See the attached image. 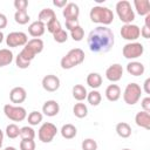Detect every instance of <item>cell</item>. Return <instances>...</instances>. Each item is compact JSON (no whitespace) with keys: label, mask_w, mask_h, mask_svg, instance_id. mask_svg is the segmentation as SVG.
<instances>
[{"label":"cell","mask_w":150,"mask_h":150,"mask_svg":"<svg viewBox=\"0 0 150 150\" xmlns=\"http://www.w3.org/2000/svg\"><path fill=\"white\" fill-rule=\"evenodd\" d=\"M88 47L93 53H107L115 43V36L110 28L107 26H97L88 34Z\"/></svg>","instance_id":"cell-1"},{"label":"cell","mask_w":150,"mask_h":150,"mask_svg":"<svg viewBox=\"0 0 150 150\" xmlns=\"http://www.w3.org/2000/svg\"><path fill=\"white\" fill-rule=\"evenodd\" d=\"M89 18L95 23H100L102 26H108L114 21V13L110 8L97 5L90 9Z\"/></svg>","instance_id":"cell-2"},{"label":"cell","mask_w":150,"mask_h":150,"mask_svg":"<svg viewBox=\"0 0 150 150\" xmlns=\"http://www.w3.org/2000/svg\"><path fill=\"white\" fill-rule=\"evenodd\" d=\"M84 52L81 48L70 49L60 61V66L62 69H71L84 61Z\"/></svg>","instance_id":"cell-3"},{"label":"cell","mask_w":150,"mask_h":150,"mask_svg":"<svg viewBox=\"0 0 150 150\" xmlns=\"http://www.w3.org/2000/svg\"><path fill=\"white\" fill-rule=\"evenodd\" d=\"M116 9V14L118 16V19L124 23H132V21L135 20V12L131 7V4L128 0H121L116 4L115 6Z\"/></svg>","instance_id":"cell-4"},{"label":"cell","mask_w":150,"mask_h":150,"mask_svg":"<svg viewBox=\"0 0 150 150\" xmlns=\"http://www.w3.org/2000/svg\"><path fill=\"white\" fill-rule=\"evenodd\" d=\"M142 88L139 84L135 83V82H130L127 84L124 91H123V100L127 104L129 105H134L136 104L142 95Z\"/></svg>","instance_id":"cell-5"},{"label":"cell","mask_w":150,"mask_h":150,"mask_svg":"<svg viewBox=\"0 0 150 150\" xmlns=\"http://www.w3.org/2000/svg\"><path fill=\"white\" fill-rule=\"evenodd\" d=\"M4 114L7 118H9L13 122H21L27 117L26 109L21 105H14V104H5Z\"/></svg>","instance_id":"cell-6"},{"label":"cell","mask_w":150,"mask_h":150,"mask_svg":"<svg viewBox=\"0 0 150 150\" xmlns=\"http://www.w3.org/2000/svg\"><path fill=\"white\" fill-rule=\"evenodd\" d=\"M143 53H144V46L137 41L128 42L127 45H124V47L122 49L123 56L128 60H135V59L142 56Z\"/></svg>","instance_id":"cell-7"},{"label":"cell","mask_w":150,"mask_h":150,"mask_svg":"<svg viewBox=\"0 0 150 150\" xmlns=\"http://www.w3.org/2000/svg\"><path fill=\"white\" fill-rule=\"evenodd\" d=\"M57 134V128L50 122H45L38 131V137L42 143H50Z\"/></svg>","instance_id":"cell-8"},{"label":"cell","mask_w":150,"mask_h":150,"mask_svg":"<svg viewBox=\"0 0 150 150\" xmlns=\"http://www.w3.org/2000/svg\"><path fill=\"white\" fill-rule=\"evenodd\" d=\"M120 34H121L122 39H124L127 41H130V42H134V41H136L139 38V35H141V28L137 25L127 23V25H123L121 27Z\"/></svg>","instance_id":"cell-9"},{"label":"cell","mask_w":150,"mask_h":150,"mask_svg":"<svg viewBox=\"0 0 150 150\" xmlns=\"http://www.w3.org/2000/svg\"><path fill=\"white\" fill-rule=\"evenodd\" d=\"M27 42H28V38L27 34L23 32H11L6 36V45L12 48L25 47Z\"/></svg>","instance_id":"cell-10"},{"label":"cell","mask_w":150,"mask_h":150,"mask_svg":"<svg viewBox=\"0 0 150 150\" xmlns=\"http://www.w3.org/2000/svg\"><path fill=\"white\" fill-rule=\"evenodd\" d=\"M34 57H35V54L30 52L28 48L23 47L15 57V64L20 69H27L30 66V62L34 60Z\"/></svg>","instance_id":"cell-11"},{"label":"cell","mask_w":150,"mask_h":150,"mask_svg":"<svg viewBox=\"0 0 150 150\" xmlns=\"http://www.w3.org/2000/svg\"><path fill=\"white\" fill-rule=\"evenodd\" d=\"M42 88L46 90V91H49V93H54L59 88H60V79L56 76V75H53V74H49V75H46L43 79H42Z\"/></svg>","instance_id":"cell-12"},{"label":"cell","mask_w":150,"mask_h":150,"mask_svg":"<svg viewBox=\"0 0 150 150\" xmlns=\"http://www.w3.org/2000/svg\"><path fill=\"white\" fill-rule=\"evenodd\" d=\"M123 76V67L120 63H112L105 70V77L110 82H117Z\"/></svg>","instance_id":"cell-13"},{"label":"cell","mask_w":150,"mask_h":150,"mask_svg":"<svg viewBox=\"0 0 150 150\" xmlns=\"http://www.w3.org/2000/svg\"><path fill=\"white\" fill-rule=\"evenodd\" d=\"M62 15L66 20H75L79 19L80 15V8L75 2H68L62 8Z\"/></svg>","instance_id":"cell-14"},{"label":"cell","mask_w":150,"mask_h":150,"mask_svg":"<svg viewBox=\"0 0 150 150\" xmlns=\"http://www.w3.org/2000/svg\"><path fill=\"white\" fill-rule=\"evenodd\" d=\"M27 98V91L23 87H14L9 91V100L12 103L20 104Z\"/></svg>","instance_id":"cell-15"},{"label":"cell","mask_w":150,"mask_h":150,"mask_svg":"<svg viewBox=\"0 0 150 150\" xmlns=\"http://www.w3.org/2000/svg\"><path fill=\"white\" fill-rule=\"evenodd\" d=\"M45 32H46V25L39 20L33 21L28 26V33L34 39H40V36H42L45 34Z\"/></svg>","instance_id":"cell-16"},{"label":"cell","mask_w":150,"mask_h":150,"mask_svg":"<svg viewBox=\"0 0 150 150\" xmlns=\"http://www.w3.org/2000/svg\"><path fill=\"white\" fill-rule=\"evenodd\" d=\"M60 111V104L55 100H48L42 105V112L48 117H54Z\"/></svg>","instance_id":"cell-17"},{"label":"cell","mask_w":150,"mask_h":150,"mask_svg":"<svg viewBox=\"0 0 150 150\" xmlns=\"http://www.w3.org/2000/svg\"><path fill=\"white\" fill-rule=\"evenodd\" d=\"M127 71L132 76H141L145 71V67L142 62L138 61H130L127 64Z\"/></svg>","instance_id":"cell-18"},{"label":"cell","mask_w":150,"mask_h":150,"mask_svg":"<svg viewBox=\"0 0 150 150\" xmlns=\"http://www.w3.org/2000/svg\"><path fill=\"white\" fill-rule=\"evenodd\" d=\"M135 122L138 127H141L145 130H149L150 129V112L143 111V110L137 112L135 116Z\"/></svg>","instance_id":"cell-19"},{"label":"cell","mask_w":150,"mask_h":150,"mask_svg":"<svg viewBox=\"0 0 150 150\" xmlns=\"http://www.w3.org/2000/svg\"><path fill=\"white\" fill-rule=\"evenodd\" d=\"M105 97L108 101L110 102H116L120 100L121 97V88L117 86V84H109L107 88H105Z\"/></svg>","instance_id":"cell-20"},{"label":"cell","mask_w":150,"mask_h":150,"mask_svg":"<svg viewBox=\"0 0 150 150\" xmlns=\"http://www.w3.org/2000/svg\"><path fill=\"white\" fill-rule=\"evenodd\" d=\"M134 6L141 16H145L150 14V2L149 0H134Z\"/></svg>","instance_id":"cell-21"},{"label":"cell","mask_w":150,"mask_h":150,"mask_svg":"<svg viewBox=\"0 0 150 150\" xmlns=\"http://www.w3.org/2000/svg\"><path fill=\"white\" fill-rule=\"evenodd\" d=\"M26 48H28L30 52H33L35 55L36 54H40L42 50H43V47H45V45H43V41L41 40V39H30V40H28V42L26 43V46H25Z\"/></svg>","instance_id":"cell-22"},{"label":"cell","mask_w":150,"mask_h":150,"mask_svg":"<svg viewBox=\"0 0 150 150\" xmlns=\"http://www.w3.org/2000/svg\"><path fill=\"white\" fill-rule=\"evenodd\" d=\"M87 84L91 89H97L102 84V76L98 73H89L87 76Z\"/></svg>","instance_id":"cell-23"},{"label":"cell","mask_w":150,"mask_h":150,"mask_svg":"<svg viewBox=\"0 0 150 150\" xmlns=\"http://www.w3.org/2000/svg\"><path fill=\"white\" fill-rule=\"evenodd\" d=\"M71 94H73V97H74L76 101L82 102L83 100L87 98L88 91H87V89H86L84 86H82V84H75V86L73 87V89H71Z\"/></svg>","instance_id":"cell-24"},{"label":"cell","mask_w":150,"mask_h":150,"mask_svg":"<svg viewBox=\"0 0 150 150\" xmlns=\"http://www.w3.org/2000/svg\"><path fill=\"white\" fill-rule=\"evenodd\" d=\"M60 132H61V136H62L63 138H66V139H71V138H74V137L76 136L77 129H76L75 125H73V124H70V123H67V124H63V125H62Z\"/></svg>","instance_id":"cell-25"},{"label":"cell","mask_w":150,"mask_h":150,"mask_svg":"<svg viewBox=\"0 0 150 150\" xmlns=\"http://www.w3.org/2000/svg\"><path fill=\"white\" fill-rule=\"evenodd\" d=\"M116 134L122 138H128L131 136V127L127 122H120L116 124Z\"/></svg>","instance_id":"cell-26"},{"label":"cell","mask_w":150,"mask_h":150,"mask_svg":"<svg viewBox=\"0 0 150 150\" xmlns=\"http://www.w3.org/2000/svg\"><path fill=\"white\" fill-rule=\"evenodd\" d=\"M38 18H39L38 19L39 21H41V22H43L46 25L49 21H52L53 19H56V14H55L54 9H52V8H43V9L40 11Z\"/></svg>","instance_id":"cell-27"},{"label":"cell","mask_w":150,"mask_h":150,"mask_svg":"<svg viewBox=\"0 0 150 150\" xmlns=\"http://www.w3.org/2000/svg\"><path fill=\"white\" fill-rule=\"evenodd\" d=\"M13 59H14V56H13L12 50H9L7 48L0 49V68L11 64L13 62Z\"/></svg>","instance_id":"cell-28"},{"label":"cell","mask_w":150,"mask_h":150,"mask_svg":"<svg viewBox=\"0 0 150 150\" xmlns=\"http://www.w3.org/2000/svg\"><path fill=\"white\" fill-rule=\"evenodd\" d=\"M73 114L77 117V118H84L88 115V108L84 103L79 102L75 103V105L73 107Z\"/></svg>","instance_id":"cell-29"},{"label":"cell","mask_w":150,"mask_h":150,"mask_svg":"<svg viewBox=\"0 0 150 150\" xmlns=\"http://www.w3.org/2000/svg\"><path fill=\"white\" fill-rule=\"evenodd\" d=\"M42 120H43V115H42V112L36 111V110L30 111V112L28 114V116H27L28 124H29V125H32V127L40 124V123L42 122Z\"/></svg>","instance_id":"cell-30"},{"label":"cell","mask_w":150,"mask_h":150,"mask_svg":"<svg viewBox=\"0 0 150 150\" xmlns=\"http://www.w3.org/2000/svg\"><path fill=\"white\" fill-rule=\"evenodd\" d=\"M87 101H88L89 104H91V105H94V107L98 105V104L101 103V101H102L101 93L97 91V90H95V89H93L91 91H89V93L87 94Z\"/></svg>","instance_id":"cell-31"},{"label":"cell","mask_w":150,"mask_h":150,"mask_svg":"<svg viewBox=\"0 0 150 150\" xmlns=\"http://www.w3.org/2000/svg\"><path fill=\"white\" fill-rule=\"evenodd\" d=\"M5 134H6V136H7L8 138L14 139V138H16V137L20 136V128H19L16 124L11 123V124H8V125L6 127Z\"/></svg>","instance_id":"cell-32"},{"label":"cell","mask_w":150,"mask_h":150,"mask_svg":"<svg viewBox=\"0 0 150 150\" xmlns=\"http://www.w3.org/2000/svg\"><path fill=\"white\" fill-rule=\"evenodd\" d=\"M14 20L19 25H26L29 22L30 18H29L27 11H16L14 14Z\"/></svg>","instance_id":"cell-33"},{"label":"cell","mask_w":150,"mask_h":150,"mask_svg":"<svg viewBox=\"0 0 150 150\" xmlns=\"http://www.w3.org/2000/svg\"><path fill=\"white\" fill-rule=\"evenodd\" d=\"M20 137H21V139H34L35 130L29 125H25V127L20 128Z\"/></svg>","instance_id":"cell-34"},{"label":"cell","mask_w":150,"mask_h":150,"mask_svg":"<svg viewBox=\"0 0 150 150\" xmlns=\"http://www.w3.org/2000/svg\"><path fill=\"white\" fill-rule=\"evenodd\" d=\"M70 36H71V39L74 41H77V42L81 41L84 38V30H83V28L81 26L75 27L74 29L70 30Z\"/></svg>","instance_id":"cell-35"},{"label":"cell","mask_w":150,"mask_h":150,"mask_svg":"<svg viewBox=\"0 0 150 150\" xmlns=\"http://www.w3.org/2000/svg\"><path fill=\"white\" fill-rule=\"evenodd\" d=\"M53 39H54L57 43H63V42H66V41L68 40V33H67L63 28H61V29H59L57 32H55V33L53 34Z\"/></svg>","instance_id":"cell-36"},{"label":"cell","mask_w":150,"mask_h":150,"mask_svg":"<svg viewBox=\"0 0 150 150\" xmlns=\"http://www.w3.org/2000/svg\"><path fill=\"white\" fill-rule=\"evenodd\" d=\"M82 150H97V142L94 138H86L81 144Z\"/></svg>","instance_id":"cell-37"},{"label":"cell","mask_w":150,"mask_h":150,"mask_svg":"<svg viewBox=\"0 0 150 150\" xmlns=\"http://www.w3.org/2000/svg\"><path fill=\"white\" fill-rule=\"evenodd\" d=\"M46 27H47V30L53 35L55 32H57L59 29H61V23L57 19H53L52 21H49L48 23H46Z\"/></svg>","instance_id":"cell-38"},{"label":"cell","mask_w":150,"mask_h":150,"mask_svg":"<svg viewBox=\"0 0 150 150\" xmlns=\"http://www.w3.org/2000/svg\"><path fill=\"white\" fill-rule=\"evenodd\" d=\"M35 146L34 139H21L20 142V150H35Z\"/></svg>","instance_id":"cell-39"},{"label":"cell","mask_w":150,"mask_h":150,"mask_svg":"<svg viewBox=\"0 0 150 150\" xmlns=\"http://www.w3.org/2000/svg\"><path fill=\"white\" fill-rule=\"evenodd\" d=\"M13 5L16 11H27L28 1L27 0H14Z\"/></svg>","instance_id":"cell-40"},{"label":"cell","mask_w":150,"mask_h":150,"mask_svg":"<svg viewBox=\"0 0 150 150\" xmlns=\"http://www.w3.org/2000/svg\"><path fill=\"white\" fill-rule=\"evenodd\" d=\"M77 26H80L79 19H75V20H66V28L68 30H71V29H74Z\"/></svg>","instance_id":"cell-41"},{"label":"cell","mask_w":150,"mask_h":150,"mask_svg":"<svg viewBox=\"0 0 150 150\" xmlns=\"http://www.w3.org/2000/svg\"><path fill=\"white\" fill-rule=\"evenodd\" d=\"M141 107H142L143 111H148V112H150V97H149V96H146V97H144V98L142 100V102H141Z\"/></svg>","instance_id":"cell-42"},{"label":"cell","mask_w":150,"mask_h":150,"mask_svg":"<svg viewBox=\"0 0 150 150\" xmlns=\"http://www.w3.org/2000/svg\"><path fill=\"white\" fill-rule=\"evenodd\" d=\"M7 23H8L7 16H6L4 13H0V30H1V29H4V28H6Z\"/></svg>","instance_id":"cell-43"},{"label":"cell","mask_w":150,"mask_h":150,"mask_svg":"<svg viewBox=\"0 0 150 150\" xmlns=\"http://www.w3.org/2000/svg\"><path fill=\"white\" fill-rule=\"evenodd\" d=\"M141 35L144 38V39H149L150 38V28L146 27V26H143L141 28Z\"/></svg>","instance_id":"cell-44"},{"label":"cell","mask_w":150,"mask_h":150,"mask_svg":"<svg viewBox=\"0 0 150 150\" xmlns=\"http://www.w3.org/2000/svg\"><path fill=\"white\" fill-rule=\"evenodd\" d=\"M67 4H68L67 0H53V5L56 6V7H59V8H63Z\"/></svg>","instance_id":"cell-45"},{"label":"cell","mask_w":150,"mask_h":150,"mask_svg":"<svg viewBox=\"0 0 150 150\" xmlns=\"http://www.w3.org/2000/svg\"><path fill=\"white\" fill-rule=\"evenodd\" d=\"M149 86H150V79H146V80L144 81V83H143V89H142V90L145 91V94H150V88H149Z\"/></svg>","instance_id":"cell-46"},{"label":"cell","mask_w":150,"mask_h":150,"mask_svg":"<svg viewBox=\"0 0 150 150\" xmlns=\"http://www.w3.org/2000/svg\"><path fill=\"white\" fill-rule=\"evenodd\" d=\"M144 26H146V27L150 28V14L145 15V19H144Z\"/></svg>","instance_id":"cell-47"},{"label":"cell","mask_w":150,"mask_h":150,"mask_svg":"<svg viewBox=\"0 0 150 150\" xmlns=\"http://www.w3.org/2000/svg\"><path fill=\"white\" fill-rule=\"evenodd\" d=\"M2 143H4V131L0 129V149L2 146Z\"/></svg>","instance_id":"cell-48"},{"label":"cell","mask_w":150,"mask_h":150,"mask_svg":"<svg viewBox=\"0 0 150 150\" xmlns=\"http://www.w3.org/2000/svg\"><path fill=\"white\" fill-rule=\"evenodd\" d=\"M4 39H5V35H4V33L0 30V43L4 41Z\"/></svg>","instance_id":"cell-49"},{"label":"cell","mask_w":150,"mask_h":150,"mask_svg":"<svg viewBox=\"0 0 150 150\" xmlns=\"http://www.w3.org/2000/svg\"><path fill=\"white\" fill-rule=\"evenodd\" d=\"M4 150H16V148H14V146H6Z\"/></svg>","instance_id":"cell-50"},{"label":"cell","mask_w":150,"mask_h":150,"mask_svg":"<svg viewBox=\"0 0 150 150\" xmlns=\"http://www.w3.org/2000/svg\"><path fill=\"white\" fill-rule=\"evenodd\" d=\"M122 150H130V149H128V148H125V149H122Z\"/></svg>","instance_id":"cell-51"}]
</instances>
